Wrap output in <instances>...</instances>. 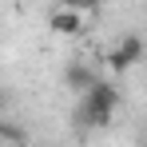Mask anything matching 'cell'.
Segmentation results:
<instances>
[{
	"instance_id": "3",
	"label": "cell",
	"mask_w": 147,
	"mask_h": 147,
	"mask_svg": "<svg viewBox=\"0 0 147 147\" xmlns=\"http://www.w3.org/2000/svg\"><path fill=\"white\" fill-rule=\"evenodd\" d=\"M48 28L56 32V36H80V32H84V12L64 4V8H56V12L48 16Z\"/></svg>"
},
{
	"instance_id": "1",
	"label": "cell",
	"mask_w": 147,
	"mask_h": 147,
	"mask_svg": "<svg viewBox=\"0 0 147 147\" xmlns=\"http://www.w3.org/2000/svg\"><path fill=\"white\" fill-rule=\"evenodd\" d=\"M115 107H119V92H115V84L96 80V88H92V92L84 96V103H80L76 119L84 123V127H107L111 115H115Z\"/></svg>"
},
{
	"instance_id": "4",
	"label": "cell",
	"mask_w": 147,
	"mask_h": 147,
	"mask_svg": "<svg viewBox=\"0 0 147 147\" xmlns=\"http://www.w3.org/2000/svg\"><path fill=\"white\" fill-rule=\"evenodd\" d=\"M64 88H68V92H80V96H88V92L96 88V72H92L88 64H68V68H64Z\"/></svg>"
},
{
	"instance_id": "2",
	"label": "cell",
	"mask_w": 147,
	"mask_h": 147,
	"mask_svg": "<svg viewBox=\"0 0 147 147\" xmlns=\"http://www.w3.org/2000/svg\"><path fill=\"white\" fill-rule=\"evenodd\" d=\"M143 40H139V36H123L119 44H115V48L107 52V64H111V72H127V68H131V64H139V60H143Z\"/></svg>"
},
{
	"instance_id": "5",
	"label": "cell",
	"mask_w": 147,
	"mask_h": 147,
	"mask_svg": "<svg viewBox=\"0 0 147 147\" xmlns=\"http://www.w3.org/2000/svg\"><path fill=\"white\" fill-rule=\"evenodd\" d=\"M64 4H68V8H80V12H84V8H99V0H64Z\"/></svg>"
}]
</instances>
